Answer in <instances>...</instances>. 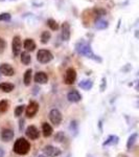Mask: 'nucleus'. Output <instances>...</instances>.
I'll list each match as a JSON object with an SVG mask.
<instances>
[{"label":"nucleus","mask_w":139,"mask_h":157,"mask_svg":"<svg viewBox=\"0 0 139 157\" xmlns=\"http://www.w3.org/2000/svg\"><path fill=\"white\" fill-rule=\"evenodd\" d=\"M75 52L80 56H84V57L92 59V60L96 61V62H102V58L98 57L97 55H95L94 52H93L92 48H91L89 43L84 41V40L77 42V44H75Z\"/></svg>","instance_id":"1"},{"label":"nucleus","mask_w":139,"mask_h":157,"mask_svg":"<svg viewBox=\"0 0 139 157\" xmlns=\"http://www.w3.org/2000/svg\"><path fill=\"white\" fill-rule=\"evenodd\" d=\"M30 150V144L24 137H20L16 139L13 146V151L18 155H26Z\"/></svg>","instance_id":"2"},{"label":"nucleus","mask_w":139,"mask_h":157,"mask_svg":"<svg viewBox=\"0 0 139 157\" xmlns=\"http://www.w3.org/2000/svg\"><path fill=\"white\" fill-rule=\"evenodd\" d=\"M54 59V55L48 49H40L37 52V60L41 64H47Z\"/></svg>","instance_id":"3"},{"label":"nucleus","mask_w":139,"mask_h":157,"mask_svg":"<svg viewBox=\"0 0 139 157\" xmlns=\"http://www.w3.org/2000/svg\"><path fill=\"white\" fill-rule=\"evenodd\" d=\"M48 117L50 121H51V124H54V126H60L63 121V115L59 109H52V110H50Z\"/></svg>","instance_id":"4"},{"label":"nucleus","mask_w":139,"mask_h":157,"mask_svg":"<svg viewBox=\"0 0 139 157\" xmlns=\"http://www.w3.org/2000/svg\"><path fill=\"white\" fill-rule=\"evenodd\" d=\"M38 111H39V104L35 101H32L25 108V115L26 117L32 118L37 114Z\"/></svg>","instance_id":"5"},{"label":"nucleus","mask_w":139,"mask_h":157,"mask_svg":"<svg viewBox=\"0 0 139 157\" xmlns=\"http://www.w3.org/2000/svg\"><path fill=\"white\" fill-rule=\"evenodd\" d=\"M21 49H22L21 38L19 36H15L13 38V42H12V50L14 57H18L19 55H21Z\"/></svg>","instance_id":"6"},{"label":"nucleus","mask_w":139,"mask_h":157,"mask_svg":"<svg viewBox=\"0 0 139 157\" xmlns=\"http://www.w3.org/2000/svg\"><path fill=\"white\" fill-rule=\"evenodd\" d=\"M75 80H77V71H75V69L72 67L68 68L64 75V83L66 85H72L75 82Z\"/></svg>","instance_id":"7"},{"label":"nucleus","mask_w":139,"mask_h":157,"mask_svg":"<svg viewBox=\"0 0 139 157\" xmlns=\"http://www.w3.org/2000/svg\"><path fill=\"white\" fill-rule=\"evenodd\" d=\"M43 153H44L45 155H47L48 157H58L62 154V151L54 146L47 145L43 148Z\"/></svg>","instance_id":"8"},{"label":"nucleus","mask_w":139,"mask_h":157,"mask_svg":"<svg viewBox=\"0 0 139 157\" xmlns=\"http://www.w3.org/2000/svg\"><path fill=\"white\" fill-rule=\"evenodd\" d=\"M25 134H26L27 137L29 139H32V140H35V139H38L40 137V131L38 130L37 127H35V126H32V125H30L26 128Z\"/></svg>","instance_id":"9"},{"label":"nucleus","mask_w":139,"mask_h":157,"mask_svg":"<svg viewBox=\"0 0 139 157\" xmlns=\"http://www.w3.org/2000/svg\"><path fill=\"white\" fill-rule=\"evenodd\" d=\"M0 73L2 75H6V77H13L15 75V69L11 64L3 63L0 65Z\"/></svg>","instance_id":"10"},{"label":"nucleus","mask_w":139,"mask_h":157,"mask_svg":"<svg viewBox=\"0 0 139 157\" xmlns=\"http://www.w3.org/2000/svg\"><path fill=\"white\" fill-rule=\"evenodd\" d=\"M67 100L69 101L70 103H79L82 101V95H81V93L77 90L73 89L68 92Z\"/></svg>","instance_id":"11"},{"label":"nucleus","mask_w":139,"mask_h":157,"mask_svg":"<svg viewBox=\"0 0 139 157\" xmlns=\"http://www.w3.org/2000/svg\"><path fill=\"white\" fill-rule=\"evenodd\" d=\"M61 29H62V34H61V36H62L63 41H68V40L70 39V24L66 21L63 22Z\"/></svg>","instance_id":"12"},{"label":"nucleus","mask_w":139,"mask_h":157,"mask_svg":"<svg viewBox=\"0 0 139 157\" xmlns=\"http://www.w3.org/2000/svg\"><path fill=\"white\" fill-rule=\"evenodd\" d=\"M15 136V133L12 129H3L1 132V140L2 141H6V143H9L11 141Z\"/></svg>","instance_id":"13"},{"label":"nucleus","mask_w":139,"mask_h":157,"mask_svg":"<svg viewBox=\"0 0 139 157\" xmlns=\"http://www.w3.org/2000/svg\"><path fill=\"white\" fill-rule=\"evenodd\" d=\"M34 80H35V82L38 83V84H46L47 81H48V75H47L44 71H39L35 75Z\"/></svg>","instance_id":"14"},{"label":"nucleus","mask_w":139,"mask_h":157,"mask_svg":"<svg viewBox=\"0 0 139 157\" xmlns=\"http://www.w3.org/2000/svg\"><path fill=\"white\" fill-rule=\"evenodd\" d=\"M23 46H24V49L26 50V52H34V50L36 49L37 45H36V43H35L34 40L30 39V38H27V39L24 40Z\"/></svg>","instance_id":"15"},{"label":"nucleus","mask_w":139,"mask_h":157,"mask_svg":"<svg viewBox=\"0 0 139 157\" xmlns=\"http://www.w3.org/2000/svg\"><path fill=\"white\" fill-rule=\"evenodd\" d=\"M15 89V85L9 82H3L0 83V90L4 93H9Z\"/></svg>","instance_id":"16"},{"label":"nucleus","mask_w":139,"mask_h":157,"mask_svg":"<svg viewBox=\"0 0 139 157\" xmlns=\"http://www.w3.org/2000/svg\"><path fill=\"white\" fill-rule=\"evenodd\" d=\"M42 132H43V135H44L45 137H49V136L52 135L54 129H52V127L49 125L48 123H43L42 124Z\"/></svg>","instance_id":"17"},{"label":"nucleus","mask_w":139,"mask_h":157,"mask_svg":"<svg viewBox=\"0 0 139 157\" xmlns=\"http://www.w3.org/2000/svg\"><path fill=\"white\" fill-rule=\"evenodd\" d=\"M109 26V22L106 21L102 18L95 20V29H106Z\"/></svg>","instance_id":"18"},{"label":"nucleus","mask_w":139,"mask_h":157,"mask_svg":"<svg viewBox=\"0 0 139 157\" xmlns=\"http://www.w3.org/2000/svg\"><path fill=\"white\" fill-rule=\"evenodd\" d=\"M118 140H119V138H118V136H115V135H110L109 137L106 139L105 141H103V147H107V146H112V145H116V144L118 143Z\"/></svg>","instance_id":"19"},{"label":"nucleus","mask_w":139,"mask_h":157,"mask_svg":"<svg viewBox=\"0 0 139 157\" xmlns=\"http://www.w3.org/2000/svg\"><path fill=\"white\" fill-rule=\"evenodd\" d=\"M32 69H28L24 72V75H23V83L25 86H29L30 85V82H32Z\"/></svg>","instance_id":"20"},{"label":"nucleus","mask_w":139,"mask_h":157,"mask_svg":"<svg viewBox=\"0 0 139 157\" xmlns=\"http://www.w3.org/2000/svg\"><path fill=\"white\" fill-rule=\"evenodd\" d=\"M79 87L84 90H90L93 87V82L91 80H83L79 83Z\"/></svg>","instance_id":"21"},{"label":"nucleus","mask_w":139,"mask_h":157,"mask_svg":"<svg viewBox=\"0 0 139 157\" xmlns=\"http://www.w3.org/2000/svg\"><path fill=\"white\" fill-rule=\"evenodd\" d=\"M93 15H95L96 19H100L107 15V11L105 9H103V7H95V9H93Z\"/></svg>","instance_id":"22"},{"label":"nucleus","mask_w":139,"mask_h":157,"mask_svg":"<svg viewBox=\"0 0 139 157\" xmlns=\"http://www.w3.org/2000/svg\"><path fill=\"white\" fill-rule=\"evenodd\" d=\"M21 57H20V60H21V63L24 65H28L30 63V61H32V57H30V55L28 54L27 52H21Z\"/></svg>","instance_id":"23"},{"label":"nucleus","mask_w":139,"mask_h":157,"mask_svg":"<svg viewBox=\"0 0 139 157\" xmlns=\"http://www.w3.org/2000/svg\"><path fill=\"white\" fill-rule=\"evenodd\" d=\"M69 129H70V132L72 133V135L77 136V133H79V124H77V121H71L70 126H69Z\"/></svg>","instance_id":"24"},{"label":"nucleus","mask_w":139,"mask_h":157,"mask_svg":"<svg viewBox=\"0 0 139 157\" xmlns=\"http://www.w3.org/2000/svg\"><path fill=\"white\" fill-rule=\"evenodd\" d=\"M137 137H138V133H133L132 135L129 137L128 141H127V148L129 149V150H130V149L134 146V144H135Z\"/></svg>","instance_id":"25"},{"label":"nucleus","mask_w":139,"mask_h":157,"mask_svg":"<svg viewBox=\"0 0 139 157\" xmlns=\"http://www.w3.org/2000/svg\"><path fill=\"white\" fill-rule=\"evenodd\" d=\"M50 38H51V34H50V32L45 30V32H43L41 34V43L42 44H47V43L49 42Z\"/></svg>","instance_id":"26"},{"label":"nucleus","mask_w":139,"mask_h":157,"mask_svg":"<svg viewBox=\"0 0 139 157\" xmlns=\"http://www.w3.org/2000/svg\"><path fill=\"white\" fill-rule=\"evenodd\" d=\"M9 103L7 100H1L0 101V113H4L9 110Z\"/></svg>","instance_id":"27"},{"label":"nucleus","mask_w":139,"mask_h":157,"mask_svg":"<svg viewBox=\"0 0 139 157\" xmlns=\"http://www.w3.org/2000/svg\"><path fill=\"white\" fill-rule=\"evenodd\" d=\"M47 26H48L51 30H58V29H59V24H58V22L55 21L54 19H52V18L47 20Z\"/></svg>","instance_id":"28"},{"label":"nucleus","mask_w":139,"mask_h":157,"mask_svg":"<svg viewBox=\"0 0 139 157\" xmlns=\"http://www.w3.org/2000/svg\"><path fill=\"white\" fill-rule=\"evenodd\" d=\"M25 107H26V106H24V105H19V106H17V107L15 108V111H14L15 116H17V117L21 116V115H22V113L24 112Z\"/></svg>","instance_id":"29"},{"label":"nucleus","mask_w":139,"mask_h":157,"mask_svg":"<svg viewBox=\"0 0 139 157\" xmlns=\"http://www.w3.org/2000/svg\"><path fill=\"white\" fill-rule=\"evenodd\" d=\"M65 140V133L63 131H60L54 135V141L57 143H63Z\"/></svg>","instance_id":"30"},{"label":"nucleus","mask_w":139,"mask_h":157,"mask_svg":"<svg viewBox=\"0 0 139 157\" xmlns=\"http://www.w3.org/2000/svg\"><path fill=\"white\" fill-rule=\"evenodd\" d=\"M12 18L11 14L9 13H1L0 14V21H9Z\"/></svg>","instance_id":"31"},{"label":"nucleus","mask_w":139,"mask_h":157,"mask_svg":"<svg viewBox=\"0 0 139 157\" xmlns=\"http://www.w3.org/2000/svg\"><path fill=\"white\" fill-rule=\"evenodd\" d=\"M6 48V41L3 38H0V54H3Z\"/></svg>","instance_id":"32"},{"label":"nucleus","mask_w":139,"mask_h":157,"mask_svg":"<svg viewBox=\"0 0 139 157\" xmlns=\"http://www.w3.org/2000/svg\"><path fill=\"white\" fill-rule=\"evenodd\" d=\"M25 127V120L24 118H20L19 120V130L20 132H23Z\"/></svg>","instance_id":"33"},{"label":"nucleus","mask_w":139,"mask_h":157,"mask_svg":"<svg viewBox=\"0 0 139 157\" xmlns=\"http://www.w3.org/2000/svg\"><path fill=\"white\" fill-rule=\"evenodd\" d=\"M105 86H106V78H103V85H102V91L105 90Z\"/></svg>","instance_id":"34"},{"label":"nucleus","mask_w":139,"mask_h":157,"mask_svg":"<svg viewBox=\"0 0 139 157\" xmlns=\"http://www.w3.org/2000/svg\"><path fill=\"white\" fill-rule=\"evenodd\" d=\"M4 154H6L4 153V150L0 147V157H4Z\"/></svg>","instance_id":"35"},{"label":"nucleus","mask_w":139,"mask_h":157,"mask_svg":"<svg viewBox=\"0 0 139 157\" xmlns=\"http://www.w3.org/2000/svg\"><path fill=\"white\" fill-rule=\"evenodd\" d=\"M135 37L139 39V30H135Z\"/></svg>","instance_id":"36"},{"label":"nucleus","mask_w":139,"mask_h":157,"mask_svg":"<svg viewBox=\"0 0 139 157\" xmlns=\"http://www.w3.org/2000/svg\"><path fill=\"white\" fill-rule=\"evenodd\" d=\"M38 157H48V156H47V155H45V154H40V155L38 156Z\"/></svg>","instance_id":"37"},{"label":"nucleus","mask_w":139,"mask_h":157,"mask_svg":"<svg viewBox=\"0 0 139 157\" xmlns=\"http://www.w3.org/2000/svg\"><path fill=\"white\" fill-rule=\"evenodd\" d=\"M136 89H137V91H139V82H138V85H137V87H136Z\"/></svg>","instance_id":"38"},{"label":"nucleus","mask_w":139,"mask_h":157,"mask_svg":"<svg viewBox=\"0 0 139 157\" xmlns=\"http://www.w3.org/2000/svg\"><path fill=\"white\" fill-rule=\"evenodd\" d=\"M3 1H6V0H0V2H3Z\"/></svg>","instance_id":"39"},{"label":"nucleus","mask_w":139,"mask_h":157,"mask_svg":"<svg viewBox=\"0 0 139 157\" xmlns=\"http://www.w3.org/2000/svg\"><path fill=\"white\" fill-rule=\"evenodd\" d=\"M13 1H14V0H13Z\"/></svg>","instance_id":"40"}]
</instances>
